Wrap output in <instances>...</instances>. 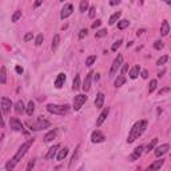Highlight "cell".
I'll return each instance as SVG.
<instances>
[{"label": "cell", "instance_id": "obj_54", "mask_svg": "<svg viewBox=\"0 0 171 171\" xmlns=\"http://www.w3.org/2000/svg\"><path fill=\"white\" fill-rule=\"evenodd\" d=\"M42 3H43V0H36L35 4H33V5H35V8H38V7H39L40 4H42Z\"/></svg>", "mask_w": 171, "mask_h": 171}, {"label": "cell", "instance_id": "obj_52", "mask_svg": "<svg viewBox=\"0 0 171 171\" xmlns=\"http://www.w3.org/2000/svg\"><path fill=\"white\" fill-rule=\"evenodd\" d=\"M120 3V0H110V4L111 5H116V4H119Z\"/></svg>", "mask_w": 171, "mask_h": 171}, {"label": "cell", "instance_id": "obj_13", "mask_svg": "<svg viewBox=\"0 0 171 171\" xmlns=\"http://www.w3.org/2000/svg\"><path fill=\"white\" fill-rule=\"evenodd\" d=\"M108 112H110V108L108 107H106L104 110H103L102 112H100V115H99V118L98 120H96V127H100L103 125V122L107 119V116H108Z\"/></svg>", "mask_w": 171, "mask_h": 171}, {"label": "cell", "instance_id": "obj_20", "mask_svg": "<svg viewBox=\"0 0 171 171\" xmlns=\"http://www.w3.org/2000/svg\"><path fill=\"white\" fill-rule=\"evenodd\" d=\"M163 165H165V160H163V159H160V160H156V162H154L152 163V165H150V167H149V169H147V170H159L160 169V167H162Z\"/></svg>", "mask_w": 171, "mask_h": 171}, {"label": "cell", "instance_id": "obj_44", "mask_svg": "<svg viewBox=\"0 0 171 171\" xmlns=\"http://www.w3.org/2000/svg\"><path fill=\"white\" fill-rule=\"evenodd\" d=\"M95 11H96V9H95V7H90L88 16H90V18H91V19H94V18H95Z\"/></svg>", "mask_w": 171, "mask_h": 171}, {"label": "cell", "instance_id": "obj_3", "mask_svg": "<svg viewBox=\"0 0 171 171\" xmlns=\"http://www.w3.org/2000/svg\"><path fill=\"white\" fill-rule=\"evenodd\" d=\"M70 110V106L68 104H64V106H60V104H47V111L51 112V114H55V115H66Z\"/></svg>", "mask_w": 171, "mask_h": 171}, {"label": "cell", "instance_id": "obj_26", "mask_svg": "<svg viewBox=\"0 0 171 171\" xmlns=\"http://www.w3.org/2000/svg\"><path fill=\"white\" fill-rule=\"evenodd\" d=\"M26 110V107H24V103H23V100H18V102L15 103V111L20 114V112H23Z\"/></svg>", "mask_w": 171, "mask_h": 171}, {"label": "cell", "instance_id": "obj_6", "mask_svg": "<svg viewBox=\"0 0 171 171\" xmlns=\"http://www.w3.org/2000/svg\"><path fill=\"white\" fill-rule=\"evenodd\" d=\"M86 100H87V96L83 95V94L76 95L75 98H74V107H72V108L75 110V111H79V110L82 108V106L86 103Z\"/></svg>", "mask_w": 171, "mask_h": 171}, {"label": "cell", "instance_id": "obj_51", "mask_svg": "<svg viewBox=\"0 0 171 171\" xmlns=\"http://www.w3.org/2000/svg\"><path fill=\"white\" fill-rule=\"evenodd\" d=\"M169 91H170V87H166V88L160 90V91H159V95H162V94H166V92H169Z\"/></svg>", "mask_w": 171, "mask_h": 171}, {"label": "cell", "instance_id": "obj_49", "mask_svg": "<svg viewBox=\"0 0 171 171\" xmlns=\"http://www.w3.org/2000/svg\"><path fill=\"white\" fill-rule=\"evenodd\" d=\"M142 78H143V79H147V78H149V72H147V70H143V71H142Z\"/></svg>", "mask_w": 171, "mask_h": 171}, {"label": "cell", "instance_id": "obj_1", "mask_svg": "<svg viewBox=\"0 0 171 171\" xmlns=\"http://www.w3.org/2000/svg\"><path fill=\"white\" fill-rule=\"evenodd\" d=\"M146 128H147V120H139V122H136L135 125L132 126L131 131H130V134H128V138H127V143H132V142H135V140L138 139L139 136L146 131Z\"/></svg>", "mask_w": 171, "mask_h": 171}, {"label": "cell", "instance_id": "obj_56", "mask_svg": "<svg viewBox=\"0 0 171 171\" xmlns=\"http://www.w3.org/2000/svg\"><path fill=\"white\" fill-rule=\"evenodd\" d=\"M165 2L167 3V4H171V0H165Z\"/></svg>", "mask_w": 171, "mask_h": 171}, {"label": "cell", "instance_id": "obj_22", "mask_svg": "<svg viewBox=\"0 0 171 171\" xmlns=\"http://www.w3.org/2000/svg\"><path fill=\"white\" fill-rule=\"evenodd\" d=\"M67 154H68V149H67V147H64V149H62V150H59L58 155H56V159H58L59 162H62V160L67 156Z\"/></svg>", "mask_w": 171, "mask_h": 171}, {"label": "cell", "instance_id": "obj_28", "mask_svg": "<svg viewBox=\"0 0 171 171\" xmlns=\"http://www.w3.org/2000/svg\"><path fill=\"white\" fill-rule=\"evenodd\" d=\"M119 18H120V12L118 11V12H115V13H114V15L111 16V18H110V20H108V24H110V26L115 24V23L119 20Z\"/></svg>", "mask_w": 171, "mask_h": 171}, {"label": "cell", "instance_id": "obj_33", "mask_svg": "<svg viewBox=\"0 0 171 171\" xmlns=\"http://www.w3.org/2000/svg\"><path fill=\"white\" fill-rule=\"evenodd\" d=\"M95 60H96V56L95 55H91V56H88V58L86 59V66H88V67H91L94 63H95Z\"/></svg>", "mask_w": 171, "mask_h": 171}, {"label": "cell", "instance_id": "obj_7", "mask_svg": "<svg viewBox=\"0 0 171 171\" xmlns=\"http://www.w3.org/2000/svg\"><path fill=\"white\" fill-rule=\"evenodd\" d=\"M104 139H106L104 134H103L102 131H99V130H95V131L91 134L92 143H102V142H104Z\"/></svg>", "mask_w": 171, "mask_h": 171}, {"label": "cell", "instance_id": "obj_40", "mask_svg": "<svg viewBox=\"0 0 171 171\" xmlns=\"http://www.w3.org/2000/svg\"><path fill=\"white\" fill-rule=\"evenodd\" d=\"M15 166H16V162L13 159H11L8 163L5 165V170H12V169H15Z\"/></svg>", "mask_w": 171, "mask_h": 171}, {"label": "cell", "instance_id": "obj_5", "mask_svg": "<svg viewBox=\"0 0 171 171\" xmlns=\"http://www.w3.org/2000/svg\"><path fill=\"white\" fill-rule=\"evenodd\" d=\"M122 64H123V56L122 55H118L115 58V60L112 62L111 68H110V74H108L110 78H114V76H115V74L118 72V70L120 68V66H122Z\"/></svg>", "mask_w": 171, "mask_h": 171}, {"label": "cell", "instance_id": "obj_15", "mask_svg": "<svg viewBox=\"0 0 171 171\" xmlns=\"http://www.w3.org/2000/svg\"><path fill=\"white\" fill-rule=\"evenodd\" d=\"M60 149V145L59 143H56V145H53L51 149L48 150V152H47L46 155V159H53L56 156V154H58V150Z\"/></svg>", "mask_w": 171, "mask_h": 171}, {"label": "cell", "instance_id": "obj_50", "mask_svg": "<svg viewBox=\"0 0 171 171\" xmlns=\"http://www.w3.org/2000/svg\"><path fill=\"white\" fill-rule=\"evenodd\" d=\"M0 126H4V120H3V112H2V108H0Z\"/></svg>", "mask_w": 171, "mask_h": 171}, {"label": "cell", "instance_id": "obj_18", "mask_svg": "<svg viewBox=\"0 0 171 171\" xmlns=\"http://www.w3.org/2000/svg\"><path fill=\"white\" fill-rule=\"evenodd\" d=\"M103 103H104V94L99 92L98 95H96V99H95V107L96 108H102Z\"/></svg>", "mask_w": 171, "mask_h": 171}, {"label": "cell", "instance_id": "obj_17", "mask_svg": "<svg viewBox=\"0 0 171 171\" xmlns=\"http://www.w3.org/2000/svg\"><path fill=\"white\" fill-rule=\"evenodd\" d=\"M58 128H55V130H51V131H48L44 135V142H51V140H53L58 136Z\"/></svg>", "mask_w": 171, "mask_h": 171}, {"label": "cell", "instance_id": "obj_9", "mask_svg": "<svg viewBox=\"0 0 171 171\" xmlns=\"http://www.w3.org/2000/svg\"><path fill=\"white\" fill-rule=\"evenodd\" d=\"M11 106H12L11 99L3 96V98H2V107H0V108H2V111H3V114H8L9 110H11Z\"/></svg>", "mask_w": 171, "mask_h": 171}, {"label": "cell", "instance_id": "obj_39", "mask_svg": "<svg viewBox=\"0 0 171 171\" xmlns=\"http://www.w3.org/2000/svg\"><path fill=\"white\" fill-rule=\"evenodd\" d=\"M43 40H44V38H43V33H39V35L36 36V39H35V44L36 46H42Z\"/></svg>", "mask_w": 171, "mask_h": 171}, {"label": "cell", "instance_id": "obj_21", "mask_svg": "<svg viewBox=\"0 0 171 171\" xmlns=\"http://www.w3.org/2000/svg\"><path fill=\"white\" fill-rule=\"evenodd\" d=\"M139 72H140V67L139 66H134L130 71V78L131 79H136L139 76Z\"/></svg>", "mask_w": 171, "mask_h": 171}, {"label": "cell", "instance_id": "obj_8", "mask_svg": "<svg viewBox=\"0 0 171 171\" xmlns=\"http://www.w3.org/2000/svg\"><path fill=\"white\" fill-rule=\"evenodd\" d=\"M74 12V5L72 4H64V7L62 8V12H60V18L63 20L67 19L68 16H71Z\"/></svg>", "mask_w": 171, "mask_h": 171}, {"label": "cell", "instance_id": "obj_27", "mask_svg": "<svg viewBox=\"0 0 171 171\" xmlns=\"http://www.w3.org/2000/svg\"><path fill=\"white\" fill-rule=\"evenodd\" d=\"M33 111H35V103L31 100V102H29L28 104H27V107H26V112H27V115L28 116H32Z\"/></svg>", "mask_w": 171, "mask_h": 171}, {"label": "cell", "instance_id": "obj_2", "mask_svg": "<svg viewBox=\"0 0 171 171\" xmlns=\"http://www.w3.org/2000/svg\"><path fill=\"white\" fill-rule=\"evenodd\" d=\"M28 126H29V128L31 130H33V131H40V130L48 128V127L51 126V123H50L48 120L43 119L42 116H39L35 122H28Z\"/></svg>", "mask_w": 171, "mask_h": 171}, {"label": "cell", "instance_id": "obj_32", "mask_svg": "<svg viewBox=\"0 0 171 171\" xmlns=\"http://www.w3.org/2000/svg\"><path fill=\"white\" fill-rule=\"evenodd\" d=\"M128 26H130V22H128V20H120V22L118 23V28H119V29H125V28H127Z\"/></svg>", "mask_w": 171, "mask_h": 171}, {"label": "cell", "instance_id": "obj_53", "mask_svg": "<svg viewBox=\"0 0 171 171\" xmlns=\"http://www.w3.org/2000/svg\"><path fill=\"white\" fill-rule=\"evenodd\" d=\"M16 72H18V74H23V68H22V67H20V66H16Z\"/></svg>", "mask_w": 171, "mask_h": 171}, {"label": "cell", "instance_id": "obj_55", "mask_svg": "<svg viewBox=\"0 0 171 171\" xmlns=\"http://www.w3.org/2000/svg\"><path fill=\"white\" fill-rule=\"evenodd\" d=\"M143 32H145V29H139V31L136 32V35H138V36H140V35H142Z\"/></svg>", "mask_w": 171, "mask_h": 171}, {"label": "cell", "instance_id": "obj_35", "mask_svg": "<svg viewBox=\"0 0 171 171\" xmlns=\"http://www.w3.org/2000/svg\"><path fill=\"white\" fill-rule=\"evenodd\" d=\"M88 9V2L87 0H82L80 2V12H86Z\"/></svg>", "mask_w": 171, "mask_h": 171}, {"label": "cell", "instance_id": "obj_36", "mask_svg": "<svg viewBox=\"0 0 171 171\" xmlns=\"http://www.w3.org/2000/svg\"><path fill=\"white\" fill-rule=\"evenodd\" d=\"M19 19H22V11H16V12L12 15V22H13V23H16Z\"/></svg>", "mask_w": 171, "mask_h": 171}, {"label": "cell", "instance_id": "obj_43", "mask_svg": "<svg viewBox=\"0 0 171 171\" xmlns=\"http://www.w3.org/2000/svg\"><path fill=\"white\" fill-rule=\"evenodd\" d=\"M33 166H35V160H29V162H28V165H27V167H26V170L27 171H31L32 169H33Z\"/></svg>", "mask_w": 171, "mask_h": 171}, {"label": "cell", "instance_id": "obj_37", "mask_svg": "<svg viewBox=\"0 0 171 171\" xmlns=\"http://www.w3.org/2000/svg\"><path fill=\"white\" fill-rule=\"evenodd\" d=\"M167 60H169V56H167V55H163L162 58H159V59H158L156 64H158V66H163V64H165V63L167 62Z\"/></svg>", "mask_w": 171, "mask_h": 171}, {"label": "cell", "instance_id": "obj_48", "mask_svg": "<svg viewBox=\"0 0 171 171\" xmlns=\"http://www.w3.org/2000/svg\"><path fill=\"white\" fill-rule=\"evenodd\" d=\"M127 71H128V64H125V66H123V68H122V74H123V75H126Z\"/></svg>", "mask_w": 171, "mask_h": 171}, {"label": "cell", "instance_id": "obj_14", "mask_svg": "<svg viewBox=\"0 0 171 171\" xmlns=\"http://www.w3.org/2000/svg\"><path fill=\"white\" fill-rule=\"evenodd\" d=\"M169 150H170V146L167 145H162V146H159V147H156V150H155V156H158V158H160V156H163L165 154L169 152Z\"/></svg>", "mask_w": 171, "mask_h": 171}, {"label": "cell", "instance_id": "obj_38", "mask_svg": "<svg viewBox=\"0 0 171 171\" xmlns=\"http://www.w3.org/2000/svg\"><path fill=\"white\" fill-rule=\"evenodd\" d=\"M122 39H119V40H116V42L115 43H114V44H112V47H111V50H112V51L114 52H115V51H118V48H119V47H120V44H122Z\"/></svg>", "mask_w": 171, "mask_h": 171}, {"label": "cell", "instance_id": "obj_12", "mask_svg": "<svg viewBox=\"0 0 171 171\" xmlns=\"http://www.w3.org/2000/svg\"><path fill=\"white\" fill-rule=\"evenodd\" d=\"M143 150H145V147L143 146H139V147H136L135 150H134V152L130 155V160L131 162H134V160H138L140 156H142V154H143Z\"/></svg>", "mask_w": 171, "mask_h": 171}, {"label": "cell", "instance_id": "obj_45", "mask_svg": "<svg viewBox=\"0 0 171 171\" xmlns=\"http://www.w3.org/2000/svg\"><path fill=\"white\" fill-rule=\"evenodd\" d=\"M84 36H87V29L86 28H83V29H80V33H79V39H83Z\"/></svg>", "mask_w": 171, "mask_h": 171}, {"label": "cell", "instance_id": "obj_23", "mask_svg": "<svg viewBox=\"0 0 171 171\" xmlns=\"http://www.w3.org/2000/svg\"><path fill=\"white\" fill-rule=\"evenodd\" d=\"M59 43H60V35H59V33H56V35L53 36V39H52V46H51V48H52L53 52H55L56 48L59 47Z\"/></svg>", "mask_w": 171, "mask_h": 171}, {"label": "cell", "instance_id": "obj_4", "mask_svg": "<svg viewBox=\"0 0 171 171\" xmlns=\"http://www.w3.org/2000/svg\"><path fill=\"white\" fill-rule=\"evenodd\" d=\"M32 143H33V139H28V140H27L26 143H23V145L19 147L18 152L15 154V156H13L12 159L15 160L16 163H18L19 160H22V158H23V156L26 155V152L28 151V149H29V147H31V145H32Z\"/></svg>", "mask_w": 171, "mask_h": 171}, {"label": "cell", "instance_id": "obj_30", "mask_svg": "<svg viewBox=\"0 0 171 171\" xmlns=\"http://www.w3.org/2000/svg\"><path fill=\"white\" fill-rule=\"evenodd\" d=\"M79 150H80V145L76 146V150H75V154H74V156H72V159H71V162H70V167H72V165L76 162V159H78V156H79Z\"/></svg>", "mask_w": 171, "mask_h": 171}, {"label": "cell", "instance_id": "obj_16", "mask_svg": "<svg viewBox=\"0 0 171 171\" xmlns=\"http://www.w3.org/2000/svg\"><path fill=\"white\" fill-rule=\"evenodd\" d=\"M64 82H66V74H59L58 78L55 79V87L56 88H62L64 86Z\"/></svg>", "mask_w": 171, "mask_h": 171}, {"label": "cell", "instance_id": "obj_31", "mask_svg": "<svg viewBox=\"0 0 171 171\" xmlns=\"http://www.w3.org/2000/svg\"><path fill=\"white\" fill-rule=\"evenodd\" d=\"M156 86H158V82H156L155 79H152L151 82H150V87H149V92L150 94H152L154 91H155V88H156Z\"/></svg>", "mask_w": 171, "mask_h": 171}, {"label": "cell", "instance_id": "obj_19", "mask_svg": "<svg viewBox=\"0 0 171 171\" xmlns=\"http://www.w3.org/2000/svg\"><path fill=\"white\" fill-rule=\"evenodd\" d=\"M170 32V26H169V22L165 20V22L162 23V27H160V33H162V36H167Z\"/></svg>", "mask_w": 171, "mask_h": 171}, {"label": "cell", "instance_id": "obj_42", "mask_svg": "<svg viewBox=\"0 0 171 171\" xmlns=\"http://www.w3.org/2000/svg\"><path fill=\"white\" fill-rule=\"evenodd\" d=\"M154 48L155 50H162L163 48V42L162 40H156V42L154 43Z\"/></svg>", "mask_w": 171, "mask_h": 171}, {"label": "cell", "instance_id": "obj_25", "mask_svg": "<svg viewBox=\"0 0 171 171\" xmlns=\"http://www.w3.org/2000/svg\"><path fill=\"white\" fill-rule=\"evenodd\" d=\"M0 83L2 84H5L7 83V68L5 67H2V70H0Z\"/></svg>", "mask_w": 171, "mask_h": 171}, {"label": "cell", "instance_id": "obj_29", "mask_svg": "<svg viewBox=\"0 0 171 171\" xmlns=\"http://www.w3.org/2000/svg\"><path fill=\"white\" fill-rule=\"evenodd\" d=\"M126 83V78L123 75H119L118 78L115 79V83H114V84H115V87H120V86H123Z\"/></svg>", "mask_w": 171, "mask_h": 171}, {"label": "cell", "instance_id": "obj_10", "mask_svg": "<svg viewBox=\"0 0 171 171\" xmlns=\"http://www.w3.org/2000/svg\"><path fill=\"white\" fill-rule=\"evenodd\" d=\"M92 75H94V72H88L86 75V79H84V82H83V86H82V88H83V91L87 92V91H90V88H91V80H92Z\"/></svg>", "mask_w": 171, "mask_h": 171}, {"label": "cell", "instance_id": "obj_41", "mask_svg": "<svg viewBox=\"0 0 171 171\" xmlns=\"http://www.w3.org/2000/svg\"><path fill=\"white\" fill-rule=\"evenodd\" d=\"M107 32H108L107 29H99V31L95 33V38H103V36L107 35Z\"/></svg>", "mask_w": 171, "mask_h": 171}, {"label": "cell", "instance_id": "obj_11", "mask_svg": "<svg viewBox=\"0 0 171 171\" xmlns=\"http://www.w3.org/2000/svg\"><path fill=\"white\" fill-rule=\"evenodd\" d=\"M9 126H11V128L15 130V131H23V125H22V122H20L18 118H11L9 119Z\"/></svg>", "mask_w": 171, "mask_h": 171}, {"label": "cell", "instance_id": "obj_57", "mask_svg": "<svg viewBox=\"0 0 171 171\" xmlns=\"http://www.w3.org/2000/svg\"><path fill=\"white\" fill-rule=\"evenodd\" d=\"M60 2H64V0H60Z\"/></svg>", "mask_w": 171, "mask_h": 171}, {"label": "cell", "instance_id": "obj_46", "mask_svg": "<svg viewBox=\"0 0 171 171\" xmlns=\"http://www.w3.org/2000/svg\"><path fill=\"white\" fill-rule=\"evenodd\" d=\"M29 40H32V32H27L24 36V42H29Z\"/></svg>", "mask_w": 171, "mask_h": 171}, {"label": "cell", "instance_id": "obj_24", "mask_svg": "<svg viewBox=\"0 0 171 171\" xmlns=\"http://www.w3.org/2000/svg\"><path fill=\"white\" fill-rule=\"evenodd\" d=\"M82 84H80V76L79 75H75V78H74V82H72V90L74 91H76V90H79Z\"/></svg>", "mask_w": 171, "mask_h": 171}, {"label": "cell", "instance_id": "obj_34", "mask_svg": "<svg viewBox=\"0 0 171 171\" xmlns=\"http://www.w3.org/2000/svg\"><path fill=\"white\" fill-rule=\"evenodd\" d=\"M156 143H158V138H154V139L151 140V143H149V146H147V150H146V151L150 152V151H151V150L154 149V147L156 146Z\"/></svg>", "mask_w": 171, "mask_h": 171}, {"label": "cell", "instance_id": "obj_47", "mask_svg": "<svg viewBox=\"0 0 171 171\" xmlns=\"http://www.w3.org/2000/svg\"><path fill=\"white\" fill-rule=\"evenodd\" d=\"M100 24H102V20H96V22L92 23V28H96V27H99Z\"/></svg>", "mask_w": 171, "mask_h": 171}]
</instances>
